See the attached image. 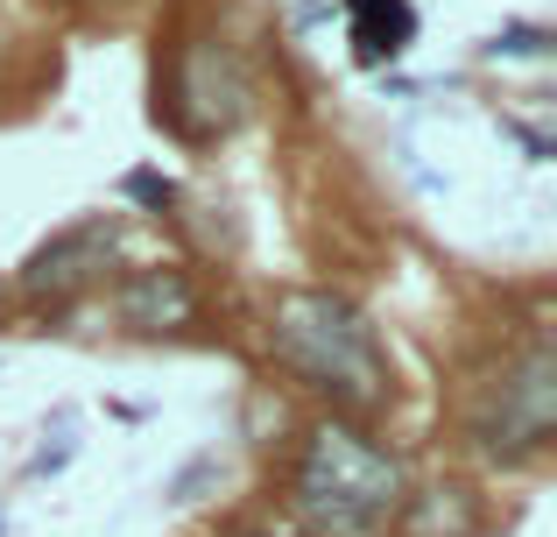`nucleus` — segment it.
Masks as SVG:
<instances>
[{"label": "nucleus", "instance_id": "obj_1", "mask_svg": "<svg viewBox=\"0 0 557 537\" xmlns=\"http://www.w3.org/2000/svg\"><path fill=\"white\" fill-rule=\"evenodd\" d=\"M269 340H275V354L311 389H325L332 403L368 411V403L388 396V354H381L374 318L360 312V304L332 297V290H289V297H275Z\"/></svg>", "mask_w": 557, "mask_h": 537}, {"label": "nucleus", "instance_id": "obj_2", "mask_svg": "<svg viewBox=\"0 0 557 537\" xmlns=\"http://www.w3.org/2000/svg\"><path fill=\"white\" fill-rule=\"evenodd\" d=\"M403 502L409 481L395 467V453H381L346 425L311 431V446L297 460V516L311 524V537H374Z\"/></svg>", "mask_w": 557, "mask_h": 537}, {"label": "nucleus", "instance_id": "obj_3", "mask_svg": "<svg viewBox=\"0 0 557 537\" xmlns=\"http://www.w3.org/2000/svg\"><path fill=\"white\" fill-rule=\"evenodd\" d=\"M550 425H557V368H550V346H530V354L494 382V396L480 403L473 431L494 460H522L550 439Z\"/></svg>", "mask_w": 557, "mask_h": 537}, {"label": "nucleus", "instance_id": "obj_4", "mask_svg": "<svg viewBox=\"0 0 557 537\" xmlns=\"http://www.w3.org/2000/svg\"><path fill=\"white\" fill-rule=\"evenodd\" d=\"M247 99H255V85H247V64L226 50V42H198V50H184L177 64V121L184 135H226V127L247 121Z\"/></svg>", "mask_w": 557, "mask_h": 537}, {"label": "nucleus", "instance_id": "obj_5", "mask_svg": "<svg viewBox=\"0 0 557 537\" xmlns=\"http://www.w3.org/2000/svg\"><path fill=\"white\" fill-rule=\"evenodd\" d=\"M113 248H121V220L92 212V220H78V227H64V234H50L36 255H28L22 290H28V297H71V290H85L99 269L113 263Z\"/></svg>", "mask_w": 557, "mask_h": 537}, {"label": "nucleus", "instance_id": "obj_6", "mask_svg": "<svg viewBox=\"0 0 557 537\" xmlns=\"http://www.w3.org/2000/svg\"><path fill=\"white\" fill-rule=\"evenodd\" d=\"M198 297H190L184 269H135L121 283V318L135 332H170V326H190Z\"/></svg>", "mask_w": 557, "mask_h": 537}, {"label": "nucleus", "instance_id": "obj_7", "mask_svg": "<svg viewBox=\"0 0 557 537\" xmlns=\"http://www.w3.org/2000/svg\"><path fill=\"white\" fill-rule=\"evenodd\" d=\"M354 14V57L360 64H395L417 42V8L409 0H346Z\"/></svg>", "mask_w": 557, "mask_h": 537}, {"label": "nucleus", "instance_id": "obj_8", "mask_svg": "<svg viewBox=\"0 0 557 537\" xmlns=\"http://www.w3.org/2000/svg\"><path fill=\"white\" fill-rule=\"evenodd\" d=\"M487 57H550V28H530V22H508L487 36Z\"/></svg>", "mask_w": 557, "mask_h": 537}, {"label": "nucleus", "instance_id": "obj_9", "mask_svg": "<svg viewBox=\"0 0 557 537\" xmlns=\"http://www.w3.org/2000/svg\"><path fill=\"white\" fill-rule=\"evenodd\" d=\"M121 198H135V206H149V212H170V206H177V184H170L163 170H127Z\"/></svg>", "mask_w": 557, "mask_h": 537}, {"label": "nucleus", "instance_id": "obj_10", "mask_svg": "<svg viewBox=\"0 0 557 537\" xmlns=\"http://www.w3.org/2000/svg\"><path fill=\"white\" fill-rule=\"evenodd\" d=\"M212 481H219V460L205 453V460H190L184 474H170V488H163V496H170V502H198V488H212Z\"/></svg>", "mask_w": 557, "mask_h": 537}, {"label": "nucleus", "instance_id": "obj_11", "mask_svg": "<svg viewBox=\"0 0 557 537\" xmlns=\"http://www.w3.org/2000/svg\"><path fill=\"white\" fill-rule=\"evenodd\" d=\"M71 453H78V446H71V417H57V446H42V453H36V474H57Z\"/></svg>", "mask_w": 557, "mask_h": 537}, {"label": "nucleus", "instance_id": "obj_12", "mask_svg": "<svg viewBox=\"0 0 557 537\" xmlns=\"http://www.w3.org/2000/svg\"><path fill=\"white\" fill-rule=\"evenodd\" d=\"M247 537H289V530H247Z\"/></svg>", "mask_w": 557, "mask_h": 537}]
</instances>
